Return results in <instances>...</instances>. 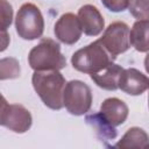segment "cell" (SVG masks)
<instances>
[{"label":"cell","instance_id":"cell-1","mask_svg":"<svg viewBox=\"0 0 149 149\" xmlns=\"http://www.w3.org/2000/svg\"><path fill=\"white\" fill-rule=\"evenodd\" d=\"M31 84L35 92L48 108L59 111L64 107L63 97L66 81L58 70L35 71L31 77Z\"/></svg>","mask_w":149,"mask_h":149},{"label":"cell","instance_id":"cell-2","mask_svg":"<svg viewBox=\"0 0 149 149\" xmlns=\"http://www.w3.org/2000/svg\"><path fill=\"white\" fill-rule=\"evenodd\" d=\"M114 58L109 55L99 40L77 50L71 57L73 69L87 74L102 71L109 64H112Z\"/></svg>","mask_w":149,"mask_h":149},{"label":"cell","instance_id":"cell-3","mask_svg":"<svg viewBox=\"0 0 149 149\" xmlns=\"http://www.w3.org/2000/svg\"><path fill=\"white\" fill-rule=\"evenodd\" d=\"M28 63L34 71H59L66 66V59L61 51L59 43L49 37L42 38L29 51Z\"/></svg>","mask_w":149,"mask_h":149},{"label":"cell","instance_id":"cell-4","mask_svg":"<svg viewBox=\"0 0 149 149\" xmlns=\"http://www.w3.org/2000/svg\"><path fill=\"white\" fill-rule=\"evenodd\" d=\"M15 30L26 41H34L43 35L44 19L36 5L26 2L20 7L15 17Z\"/></svg>","mask_w":149,"mask_h":149},{"label":"cell","instance_id":"cell-5","mask_svg":"<svg viewBox=\"0 0 149 149\" xmlns=\"http://www.w3.org/2000/svg\"><path fill=\"white\" fill-rule=\"evenodd\" d=\"M63 104L66 111L76 116L86 114L92 106V91L90 86L78 79L66 83Z\"/></svg>","mask_w":149,"mask_h":149},{"label":"cell","instance_id":"cell-6","mask_svg":"<svg viewBox=\"0 0 149 149\" xmlns=\"http://www.w3.org/2000/svg\"><path fill=\"white\" fill-rule=\"evenodd\" d=\"M0 123L14 133L23 134L30 129L33 118L24 106L20 104H8L5 97H2Z\"/></svg>","mask_w":149,"mask_h":149},{"label":"cell","instance_id":"cell-7","mask_svg":"<svg viewBox=\"0 0 149 149\" xmlns=\"http://www.w3.org/2000/svg\"><path fill=\"white\" fill-rule=\"evenodd\" d=\"M129 27L122 21H115L111 23L99 38L105 49L109 52L113 58L118 55L126 52L130 48L129 41Z\"/></svg>","mask_w":149,"mask_h":149},{"label":"cell","instance_id":"cell-8","mask_svg":"<svg viewBox=\"0 0 149 149\" xmlns=\"http://www.w3.org/2000/svg\"><path fill=\"white\" fill-rule=\"evenodd\" d=\"M54 34L59 42L66 45L77 43L83 34L81 24L78 16L73 13L63 14L54 26Z\"/></svg>","mask_w":149,"mask_h":149},{"label":"cell","instance_id":"cell-9","mask_svg":"<svg viewBox=\"0 0 149 149\" xmlns=\"http://www.w3.org/2000/svg\"><path fill=\"white\" fill-rule=\"evenodd\" d=\"M119 88L129 95H141L149 90V78L137 69H123L119 78Z\"/></svg>","mask_w":149,"mask_h":149},{"label":"cell","instance_id":"cell-10","mask_svg":"<svg viewBox=\"0 0 149 149\" xmlns=\"http://www.w3.org/2000/svg\"><path fill=\"white\" fill-rule=\"evenodd\" d=\"M78 19L83 33L87 36H98L105 28V20L99 9L93 5H84L78 9Z\"/></svg>","mask_w":149,"mask_h":149},{"label":"cell","instance_id":"cell-11","mask_svg":"<svg viewBox=\"0 0 149 149\" xmlns=\"http://www.w3.org/2000/svg\"><path fill=\"white\" fill-rule=\"evenodd\" d=\"M99 112L112 126L116 127L122 125L127 120L129 109L123 100L113 97L107 98L102 101Z\"/></svg>","mask_w":149,"mask_h":149},{"label":"cell","instance_id":"cell-12","mask_svg":"<svg viewBox=\"0 0 149 149\" xmlns=\"http://www.w3.org/2000/svg\"><path fill=\"white\" fill-rule=\"evenodd\" d=\"M122 71L123 68L115 63H112L102 71L90 74V77L100 88L106 91H115L119 88V78Z\"/></svg>","mask_w":149,"mask_h":149},{"label":"cell","instance_id":"cell-13","mask_svg":"<svg viewBox=\"0 0 149 149\" xmlns=\"http://www.w3.org/2000/svg\"><path fill=\"white\" fill-rule=\"evenodd\" d=\"M85 121L86 123L94 130L97 137L102 141V142H107V141H112L116 137L118 133L114 126H112L102 115L100 112L98 113H91L87 114L85 116Z\"/></svg>","mask_w":149,"mask_h":149},{"label":"cell","instance_id":"cell-14","mask_svg":"<svg viewBox=\"0 0 149 149\" xmlns=\"http://www.w3.org/2000/svg\"><path fill=\"white\" fill-rule=\"evenodd\" d=\"M130 45L139 52L149 51V19L137 20L129 31Z\"/></svg>","mask_w":149,"mask_h":149},{"label":"cell","instance_id":"cell-15","mask_svg":"<svg viewBox=\"0 0 149 149\" xmlns=\"http://www.w3.org/2000/svg\"><path fill=\"white\" fill-rule=\"evenodd\" d=\"M149 144V135L140 127L129 128L121 140L113 147L115 148H143Z\"/></svg>","mask_w":149,"mask_h":149},{"label":"cell","instance_id":"cell-16","mask_svg":"<svg viewBox=\"0 0 149 149\" xmlns=\"http://www.w3.org/2000/svg\"><path fill=\"white\" fill-rule=\"evenodd\" d=\"M20 72H21V69L17 59L7 57L0 61V79L1 80L15 79L20 77Z\"/></svg>","mask_w":149,"mask_h":149},{"label":"cell","instance_id":"cell-17","mask_svg":"<svg viewBox=\"0 0 149 149\" xmlns=\"http://www.w3.org/2000/svg\"><path fill=\"white\" fill-rule=\"evenodd\" d=\"M128 10L135 19L147 20L149 19V0H130Z\"/></svg>","mask_w":149,"mask_h":149},{"label":"cell","instance_id":"cell-18","mask_svg":"<svg viewBox=\"0 0 149 149\" xmlns=\"http://www.w3.org/2000/svg\"><path fill=\"white\" fill-rule=\"evenodd\" d=\"M0 8H1V31H7V28H9L13 21V7L7 0H1Z\"/></svg>","mask_w":149,"mask_h":149},{"label":"cell","instance_id":"cell-19","mask_svg":"<svg viewBox=\"0 0 149 149\" xmlns=\"http://www.w3.org/2000/svg\"><path fill=\"white\" fill-rule=\"evenodd\" d=\"M101 3L113 13H120L128 8L130 0H100Z\"/></svg>","mask_w":149,"mask_h":149},{"label":"cell","instance_id":"cell-20","mask_svg":"<svg viewBox=\"0 0 149 149\" xmlns=\"http://www.w3.org/2000/svg\"><path fill=\"white\" fill-rule=\"evenodd\" d=\"M9 43V36L7 31H1V51H5Z\"/></svg>","mask_w":149,"mask_h":149},{"label":"cell","instance_id":"cell-21","mask_svg":"<svg viewBox=\"0 0 149 149\" xmlns=\"http://www.w3.org/2000/svg\"><path fill=\"white\" fill-rule=\"evenodd\" d=\"M144 69L149 74V54H147V56L144 57Z\"/></svg>","mask_w":149,"mask_h":149},{"label":"cell","instance_id":"cell-22","mask_svg":"<svg viewBox=\"0 0 149 149\" xmlns=\"http://www.w3.org/2000/svg\"><path fill=\"white\" fill-rule=\"evenodd\" d=\"M148 106H149V95H148Z\"/></svg>","mask_w":149,"mask_h":149}]
</instances>
